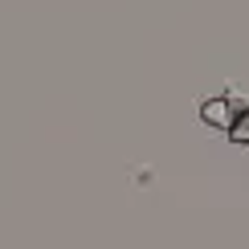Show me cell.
Returning a JSON list of instances; mask_svg holds the SVG:
<instances>
[{
  "label": "cell",
  "instance_id": "6da1fadb",
  "mask_svg": "<svg viewBox=\"0 0 249 249\" xmlns=\"http://www.w3.org/2000/svg\"><path fill=\"white\" fill-rule=\"evenodd\" d=\"M237 115H245V107L233 102V98H225V94H213V98L200 102V119L209 123V127H216V131H233Z\"/></svg>",
  "mask_w": 249,
  "mask_h": 249
},
{
  "label": "cell",
  "instance_id": "7a4b0ae2",
  "mask_svg": "<svg viewBox=\"0 0 249 249\" xmlns=\"http://www.w3.org/2000/svg\"><path fill=\"white\" fill-rule=\"evenodd\" d=\"M229 139H233V143H241V147H249V110H245V115H237L233 131H229Z\"/></svg>",
  "mask_w": 249,
  "mask_h": 249
}]
</instances>
